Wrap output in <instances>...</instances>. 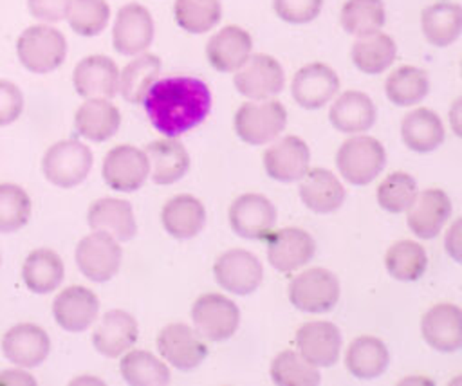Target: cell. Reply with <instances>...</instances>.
<instances>
[{
	"label": "cell",
	"instance_id": "d590c367",
	"mask_svg": "<svg viewBox=\"0 0 462 386\" xmlns=\"http://www.w3.org/2000/svg\"><path fill=\"white\" fill-rule=\"evenodd\" d=\"M350 56L357 70L374 76L390 69L397 56V45L390 34L375 31L357 36L352 45Z\"/></svg>",
	"mask_w": 462,
	"mask_h": 386
},
{
	"label": "cell",
	"instance_id": "816d5d0a",
	"mask_svg": "<svg viewBox=\"0 0 462 386\" xmlns=\"http://www.w3.org/2000/svg\"><path fill=\"white\" fill-rule=\"evenodd\" d=\"M446 251L455 262H460V218H455L446 236Z\"/></svg>",
	"mask_w": 462,
	"mask_h": 386
},
{
	"label": "cell",
	"instance_id": "681fc988",
	"mask_svg": "<svg viewBox=\"0 0 462 386\" xmlns=\"http://www.w3.org/2000/svg\"><path fill=\"white\" fill-rule=\"evenodd\" d=\"M69 0H27V9L32 18L43 23H56L65 18Z\"/></svg>",
	"mask_w": 462,
	"mask_h": 386
},
{
	"label": "cell",
	"instance_id": "4dcf8cb0",
	"mask_svg": "<svg viewBox=\"0 0 462 386\" xmlns=\"http://www.w3.org/2000/svg\"><path fill=\"white\" fill-rule=\"evenodd\" d=\"M401 139L408 150L428 153L444 142L446 130L437 112L426 106H419L402 117Z\"/></svg>",
	"mask_w": 462,
	"mask_h": 386
},
{
	"label": "cell",
	"instance_id": "5bb4252c",
	"mask_svg": "<svg viewBox=\"0 0 462 386\" xmlns=\"http://www.w3.org/2000/svg\"><path fill=\"white\" fill-rule=\"evenodd\" d=\"M153 40V18L150 11L137 4H125L112 27V45L123 56H135L144 52Z\"/></svg>",
	"mask_w": 462,
	"mask_h": 386
},
{
	"label": "cell",
	"instance_id": "f546056e",
	"mask_svg": "<svg viewBox=\"0 0 462 386\" xmlns=\"http://www.w3.org/2000/svg\"><path fill=\"white\" fill-rule=\"evenodd\" d=\"M121 124L119 108L110 99H85L74 115L76 132L94 142L108 141Z\"/></svg>",
	"mask_w": 462,
	"mask_h": 386
},
{
	"label": "cell",
	"instance_id": "7a4b0ae2",
	"mask_svg": "<svg viewBox=\"0 0 462 386\" xmlns=\"http://www.w3.org/2000/svg\"><path fill=\"white\" fill-rule=\"evenodd\" d=\"M16 56L29 72L49 74L65 61L67 40L52 25H31L16 40Z\"/></svg>",
	"mask_w": 462,
	"mask_h": 386
},
{
	"label": "cell",
	"instance_id": "ac0fdd59",
	"mask_svg": "<svg viewBox=\"0 0 462 386\" xmlns=\"http://www.w3.org/2000/svg\"><path fill=\"white\" fill-rule=\"evenodd\" d=\"M72 83L83 99H112L119 87V69L105 54H90L78 61L72 72Z\"/></svg>",
	"mask_w": 462,
	"mask_h": 386
},
{
	"label": "cell",
	"instance_id": "f5cc1de1",
	"mask_svg": "<svg viewBox=\"0 0 462 386\" xmlns=\"http://www.w3.org/2000/svg\"><path fill=\"white\" fill-rule=\"evenodd\" d=\"M0 263H2V254H0Z\"/></svg>",
	"mask_w": 462,
	"mask_h": 386
},
{
	"label": "cell",
	"instance_id": "30bf717a",
	"mask_svg": "<svg viewBox=\"0 0 462 386\" xmlns=\"http://www.w3.org/2000/svg\"><path fill=\"white\" fill-rule=\"evenodd\" d=\"M213 276L224 290L236 296H247L260 287L263 267L253 253L236 247L224 251L215 260Z\"/></svg>",
	"mask_w": 462,
	"mask_h": 386
},
{
	"label": "cell",
	"instance_id": "2e32d148",
	"mask_svg": "<svg viewBox=\"0 0 462 386\" xmlns=\"http://www.w3.org/2000/svg\"><path fill=\"white\" fill-rule=\"evenodd\" d=\"M148 171L146 153L132 144L110 148L103 161V179L106 186L123 193L139 189L146 182Z\"/></svg>",
	"mask_w": 462,
	"mask_h": 386
},
{
	"label": "cell",
	"instance_id": "b9f144b4",
	"mask_svg": "<svg viewBox=\"0 0 462 386\" xmlns=\"http://www.w3.org/2000/svg\"><path fill=\"white\" fill-rule=\"evenodd\" d=\"M271 381L278 386H316L321 377L318 366L310 364L296 350H282L271 363Z\"/></svg>",
	"mask_w": 462,
	"mask_h": 386
},
{
	"label": "cell",
	"instance_id": "e575fe53",
	"mask_svg": "<svg viewBox=\"0 0 462 386\" xmlns=\"http://www.w3.org/2000/svg\"><path fill=\"white\" fill-rule=\"evenodd\" d=\"M65 276V267L58 253L47 247L34 249L27 254L22 265V280L34 294H49L60 287Z\"/></svg>",
	"mask_w": 462,
	"mask_h": 386
},
{
	"label": "cell",
	"instance_id": "60d3db41",
	"mask_svg": "<svg viewBox=\"0 0 462 386\" xmlns=\"http://www.w3.org/2000/svg\"><path fill=\"white\" fill-rule=\"evenodd\" d=\"M386 22L383 0H345L339 13L341 27L352 36L381 31Z\"/></svg>",
	"mask_w": 462,
	"mask_h": 386
},
{
	"label": "cell",
	"instance_id": "8d00e7d4",
	"mask_svg": "<svg viewBox=\"0 0 462 386\" xmlns=\"http://www.w3.org/2000/svg\"><path fill=\"white\" fill-rule=\"evenodd\" d=\"M161 58L152 52L135 54V58L125 65L119 72V87L117 92L123 96L125 101L132 105H139L150 88V85L157 79L161 72Z\"/></svg>",
	"mask_w": 462,
	"mask_h": 386
},
{
	"label": "cell",
	"instance_id": "74e56055",
	"mask_svg": "<svg viewBox=\"0 0 462 386\" xmlns=\"http://www.w3.org/2000/svg\"><path fill=\"white\" fill-rule=\"evenodd\" d=\"M430 92L426 70L415 65H401L384 79V94L395 106H411L420 103Z\"/></svg>",
	"mask_w": 462,
	"mask_h": 386
},
{
	"label": "cell",
	"instance_id": "bcb514c9",
	"mask_svg": "<svg viewBox=\"0 0 462 386\" xmlns=\"http://www.w3.org/2000/svg\"><path fill=\"white\" fill-rule=\"evenodd\" d=\"M417 195V182L410 173L393 171L377 188V204L388 213H404Z\"/></svg>",
	"mask_w": 462,
	"mask_h": 386
},
{
	"label": "cell",
	"instance_id": "484cf974",
	"mask_svg": "<svg viewBox=\"0 0 462 386\" xmlns=\"http://www.w3.org/2000/svg\"><path fill=\"white\" fill-rule=\"evenodd\" d=\"M300 180V200L307 209L318 215L337 211L346 198L339 179L325 168H309Z\"/></svg>",
	"mask_w": 462,
	"mask_h": 386
},
{
	"label": "cell",
	"instance_id": "f35d334b",
	"mask_svg": "<svg viewBox=\"0 0 462 386\" xmlns=\"http://www.w3.org/2000/svg\"><path fill=\"white\" fill-rule=\"evenodd\" d=\"M121 377L132 386H164L170 384V368L152 352L126 350L119 363Z\"/></svg>",
	"mask_w": 462,
	"mask_h": 386
},
{
	"label": "cell",
	"instance_id": "5b68a950",
	"mask_svg": "<svg viewBox=\"0 0 462 386\" xmlns=\"http://www.w3.org/2000/svg\"><path fill=\"white\" fill-rule=\"evenodd\" d=\"M94 155L90 148L76 139H65L47 148L42 159L43 177L58 188H74L90 173Z\"/></svg>",
	"mask_w": 462,
	"mask_h": 386
},
{
	"label": "cell",
	"instance_id": "8992f818",
	"mask_svg": "<svg viewBox=\"0 0 462 386\" xmlns=\"http://www.w3.org/2000/svg\"><path fill=\"white\" fill-rule=\"evenodd\" d=\"M287 294L298 310L323 314L337 305L341 289L334 272L323 267H310L291 280Z\"/></svg>",
	"mask_w": 462,
	"mask_h": 386
},
{
	"label": "cell",
	"instance_id": "f6af8a7d",
	"mask_svg": "<svg viewBox=\"0 0 462 386\" xmlns=\"http://www.w3.org/2000/svg\"><path fill=\"white\" fill-rule=\"evenodd\" d=\"M31 198L27 191L13 182L0 184V233L20 231L31 218Z\"/></svg>",
	"mask_w": 462,
	"mask_h": 386
},
{
	"label": "cell",
	"instance_id": "277c9868",
	"mask_svg": "<svg viewBox=\"0 0 462 386\" xmlns=\"http://www.w3.org/2000/svg\"><path fill=\"white\" fill-rule=\"evenodd\" d=\"M336 164L345 180L354 186H366L384 170L386 152L375 137L354 135L341 142Z\"/></svg>",
	"mask_w": 462,
	"mask_h": 386
},
{
	"label": "cell",
	"instance_id": "7bdbcfd3",
	"mask_svg": "<svg viewBox=\"0 0 462 386\" xmlns=\"http://www.w3.org/2000/svg\"><path fill=\"white\" fill-rule=\"evenodd\" d=\"M173 16L182 31L202 34L220 22L222 4L220 0H175Z\"/></svg>",
	"mask_w": 462,
	"mask_h": 386
},
{
	"label": "cell",
	"instance_id": "ab89813d",
	"mask_svg": "<svg viewBox=\"0 0 462 386\" xmlns=\"http://www.w3.org/2000/svg\"><path fill=\"white\" fill-rule=\"evenodd\" d=\"M426 267V251L413 240H399L384 254V269L397 281H417Z\"/></svg>",
	"mask_w": 462,
	"mask_h": 386
},
{
	"label": "cell",
	"instance_id": "d6a6232c",
	"mask_svg": "<svg viewBox=\"0 0 462 386\" xmlns=\"http://www.w3.org/2000/svg\"><path fill=\"white\" fill-rule=\"evenodd\" d=\"M422 34L433 47L455 43L462 32V9L457 2H433L420 13Z\"/></svg>",
	"mask_w": 462,
	"mask_h": 386
},
{
	"label": "cell",
	"instance_id": "44dd1931",
	"mask_svg": "<svg viewBox=\"0 0 462 386\" xmlns=\"http://www.w3.org/2000/svg\"><path fill=\"white\" fill-rule=\"evenodd\" d=\"M408 227L422 240L435 238L451 215V198L439 188H428L415 195L406 209Z\"/></svg>",
	"mask_w": 462,
	"mask_h": 386
},
{
	"label": "cell",
	"instance_id": "7c38bea8",
	"mask_svg": "<svg viewBox=\"0 0 462 386\" xmlns=\"http://www.w3.org/2000/svg\"><path fill=\"white\" fill-rule=\"evenodd\" d=\"M227 220L235 234L247 240H263L276 224V207L263 195L244 193L231 202Z\"/></svg>",
	"mask_w": 462,
	"mask_h": 386
},
{
	"label": "cell",
	"instance_id": "4316f807",
	"mask_svg": "<svg viewBox=\"0 0 462 386\" xmlns=\"http://www.w3.org/2000/svg\"><path fill=\"white\" fill-rule=\"evenodd\" d=\"M87 222L92 231H101L117 242H128L137 233V224L130 202L114 197H103L90 204Z\"/></svg>",
	"mask_w": 462,
	"mask_h": 386
},
{
	"label": "cell",
	"instance_id": "f1b7e54d",
	"mask_svg": "<svg viewBox=\"0 0 462 386\" xmlns=\"http://www.w3.org/2000/svg\"><path fill=\"white\" fill-rule=\"evenodd\" d=\"M377 119V108L370 96L359 90L343 92L328 110L330 124L341 133H365Z\"/></svg>",
	"mask_w": 462,
	"mask_h": 386
},
{
	"label": "cell",
	"instance_id": "d6986e66",
	"mask_svg": "<svg viewBox=\"0 0 462 386\" xmlns=\"http://www.w3.org/2000/svg\"><path fill=\"white\" fill-rule=\"evenodd\" d=\"M294 345L310 364L328 368L339 359L341 332L330 321H309L296 330Z\"/></svg>",
	"mask_w": 462,
	"mask_h": 386
},
{
	"label": "cell",
	"instance_id": "c3c4849f",
	"mask_svg": "<svg viewBox=\"0 0 462 386\" xmlns=\"http://www.w3.org/2000/svg\"><path fill=\"white\" fill-rule=\"evenodd\" d=\"M23 94L9 79H0V126L14 123L23 112Z\"/></svg>",
	"mask_w": 462,
	"mask_h": 386
},
{
	"label": "cell",
	"instance_id": "52a82bcc",
	"mask_svg": "<svg viewBox=\"0 0 462 386\" xmlns=\"http://www.w3.org/2000/svg\"><path fill=\"white\" fill-rule=\"evenodd\" d=\"M191 321L202 339L220 343L235 335L240 323V310L227 296L208 292L195 299Z\"/></svg>",
	"mask_w": 462,
	"mask_h": 386
},
{
	"label": "cell",
	"instance_id": "8fae6325",
	"mask_svg": "<svg viewBox=\"0 0 462 386\" xmlns=\"http://www.w3.org/2000/svg\"><path fill=\"white\" fill-rule=\"evenodd\" d=\"M157 350L168 364L180 372L197 368L208 357V345L186 323H170L157 334Z\"/></svg>",
	"mask_w": 462,
	"mask_h": 386
},
{
	"label": "cell",
	"instance_id": "7dc6e473",
	"mask_svg": "<svg viewBox=\"0 0 462 386\" xmlns=\"http://www.w3.org/2000/svg\"><path fill=\"white\" fill-rule=\"evenodd\" d=\"M323 0H273L276 16L292 25H303L316 20L321 13Z\"/></svg>",
	"mask_w": 462,
	"mask_h": 386
},
{
	"label": "cell",
	"instance_id": "cb8c5ba5",
	"mask_svg": "<svg viewBox=\"0 0 462 386\" xmlns=\"http://www.w3.org/2000/svg\"><path fill=\"white\" fill-rule=\"evenodd\" d=\"M139 335L137 321L132 314L121 308H112L103 314L101 321L92 332L94 348L110 359L123 355L130 350Z\"/></svg>",
	"mask_w": 462,
	"mask_h": 386
},
{
	"label": "cell",
	"instance_id": "d4e9b609",
	"mask_svg": "<svg viewBox=\"0 0 462 386\" xmlns=\"http://www.w3.org/2000/svg\"><path fill=\"white\" fill-rule=\"evenodd\" d=\"M253 52V38L240 25H224L206 45L209 65L218 72H235Z\"/></svg>",
	"mask_w": 462,
	"mask_h": 386
},
{
	"label": "cell",
	"instance_id": "e0dca14e",
	"mask_svg": "<svg viewBox=\"0 0 462 386\" xmlns=\"http://www.w3.org/2000/svg\"><path fill=\"white\" fill-rule=\"evenodd\" d=\"M4 357L20 368L40 366L51 352V339L47 332L34 323L13 325L2 335Z\"/></svg>",
	"mask_w": 462,
	"mask_h": 386
},
{
	"label": "cell",
	"instance_id": "1f68e13d",
	"mask_svg": "<svg viewBox=\"0 0 462 386\" xmlns=\"http://www.w3.org/2000/svg\"><path fill=\"white\" fill-rule=\"evenodd\" d=\"M161 222L170 236L177 240L193 238L206 224L204 204L193 195H175L162 206Z\"/></svg>",
	"mask_w": 462,
	"mask_h": 386
},
{
	"label": "cell",
	"instance_id": "7402d4cb",
	"mask_svg": "<svg viewBox=\"0 0 462 386\" xmlns=\"http://www.w3.org/2000/svg\"><path fill=\"white\" fill-rule=\"evenodd\" d=\"M99 314L97 296L81 285H70L56 294L52 301L54 321L67 332L87 330Z\"/></svg>",
	"mask_w": 462,
	"mask_h": 386
},
{
	"label": "cell",
	"instance_id": "9c48e42d",
	"mask_svg": "<svg viewBox=\"0 0 462 386\" xmlns=\"http://www.w3.org/2000/svg\"><path fill=\"white\" fill-rule=\"evenodd\" d=\"M233 83L244 97L269 99L283 90L285 74L276 58L263 52H251L245 63L235 70Z\"/></svg>",
	"mask_w": 462,
	"mask_h": 386
},
{
	"label": "cell",
	"instance_id": "ee69618b",
	"mask_svg": "<svg viewBox=\"0 0 462 386\" xmlns=\"http://www.w3.org/2000/svg\"><path fill=\"white\" fill-rule=\"evenodd\" d=\"M65 20L79 36H97L110 20V5L105 0H69Z\"/></svg>",
	"mask_w": 462,
	"mask_h": 386
},
{
	"label": "cell",
	"instance_id": "9a60e30c",
	"mask_svg": "<svg viewBox=\"0 0 462 386\" xmlns=\"http://www.w3.org/2000/svg\"><path fill=\"white\" fill-rule=\"evenodd\" d=\"M339 90L337 72L321 61H312L296 70L291 81L294 101L305 110L325 106Z\"/></svg>",
	"mask_w": 462,
	"mask_h": 386
},
{
	"label": "cell",
	"instance_id": "836d02e7",
	"mask_svg": "<svg viewBox=\"0 0 462 386\" xmlns=\"http://www.w3.org/2000/svg\"><path fill=\"white\" fill-rule=\"evenodd\" d=\"M390 363V352L386 345L374 335L356 337L345 354L346 370L361 381H370L383 375Z\"/></svg>",
	"mask_w": 462,
	"mask_h": 386
},
{
	"label": "cell",
	"instance_id": "ffe728a7",
	"mask_svg": "<svg viewBox=\"0 0 462 386\" xmlns=\"http://www.w3.org/2000/svg\"><path fill=\"white\" fill-rule=\"evenodd\" d=\"M424 341L437 352L451 354L462 346V312L455 303H437L420 319Z\"/></svg>",
	"mask_w": 462,
	"mask_h": 386
},
{
	"label": "cell",
	"instance_id": "83f0119b",
	"mask_svg": "<svg viewBox=\"0 0 462 386\" xmlns=\"http://www.w3.org/2000/svg\"><path fill=\"white\" fill-rule=\"evenodd\" d=\"M148 173L159 186H170L180 180L189 170V155L177 137L152 141L146 150Z\"/></svg>",
	"mask_w": 462,
	"mask_h": 386
},
{
	"label": "cell",
	"instance_id": "603a6c76",
	"mask_svg": "<svg viewBox=\"0 0 462 386\" xmlns=\"http://www.w3.org/2000/svg\"><path fill=\"white\" fill-rule=\"evenodd\" d=\"M310 152L307 142L298 135H285L263 153L267 175L278 182H296L309 170Z\"/></svg>",
	"mask_w": 462,
	"mask_h": 386
},
{
	"label": "cell",
	"instance_id": "6da1fadb",
	"mask_svg": "<svg viewBox=\"0 0 462 386\" xmlns=\"http://www.w3.org/2000/svg\"><path fill=\"white\" fill-rule=\"evenodd\" d=\"M141 105L159 133L179 137L208 117L211 90L202 79L193 76L157 78L146 90Z\"/></svg>",
	"mask_w": 462,
	"mask_h": 386
},
{
	"label": "cell",
	"instance_id": "f907efd6",
	"mask_svg": "<svg viewBox=\"0 0 462 386\" xmlns=\"http://www.w3.org/2000/svg\"><path fill=\"white\" fill-rule=\"evenodd\" d=\"M5 384L7 386L9 384H36V381L23 368L16 366V368H9V370L0 372V386H5Z\"/></svg>",
	"mask_w": 462,
	"mask_h": 386
},
{
	"label": "cell",
	"instance_id": "ba28073f",
	"mask_svg": "<svg viewBox=\"0 0 462 386\" xmlns=\"http://www.w3.org/2000/svg\"><path fill=\"white\" fill-rule=\"evenodd\" d=\"M123 251L119 242L106 233L92 231L83 236L76 247V263L79 272L90 281L112 280L121 265Z\"/></svg>",
	"mask_w": 462,
	"mask_h": 386
},
{
	"label": "cell",
	"instance_id": "4fadbf2b",
	"mask_svg": "<svg viewBox=\"0 0 462 386\" xmlns=\"http://www.w3.org/2000/svg\"><path fill=\"white\" fill-rule=\"evenodd\" d=\"M269 263L283 274L305 267L316 254L314 238L300 227H283L271 231L265 238Z\"/></svg>",
	"mask_w": 462,
	"mask_h": 386
},
{
	"label": "cell",
	"instance_id": "3957f363",
	"mask_svg": "<svg viewBox=\"0 0 462 386\" xmlns=\"http://www.w3.org/2000/svg\"><path fill=\"white\" fill-rule=\"evenodd\" d=\"M287 126V110L276 99H253L238 106L235 132L245 144L260 146L274 141Z\"/></svg>",
	"mask_w": 462,
	"mask_h": 386
}]
</instances>
